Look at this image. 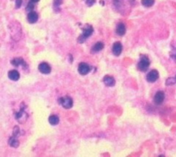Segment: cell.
I'll return each instance as SVG.
<instances>
[{"instance_id": "7c38bea8", "label": "cell", "mask_w": 176, "mask_h": 157, "mask_svg": "<svg viewBox=\"0 0 176 157\" xmlns=\"http://www.w3.org/2000/svg\"><path fill=\"white\" fill-rule=\"evenodd\" d=\"M116 33L119 36L124 35L125 34V26L123 23H119L116 27Z\"/></svg>"}, {"instance_id": "7402d4cb", "label": "cell", "mask_w": 176, "mask_h": 157, "mask_svg": "<svg viewBox=\"0 0 176 157\" xmlns=\"http://www.w3.org/2000/svg\"><path fill=\"white\" fill-rule=\"evenodd\" d=\"M32 2H34V3H36V2H39L40 0H31Z\"/></svg>"}, {"instance_id": "5b68a950", "label": "cell", "mask_w": 176, "mask_h": 157, "mask_svg": "<svg viewBox=\"0 0 176 157\" xmlns=\"http://www.w3.org/2000/svg\"><path fill=\"white\" fill-rule=\"evenodd\" d=\"M89 71H90V67L86 63H81L78 65V72L81 75H83V76L87 75Z\"/></svg>"}, {"instance_id": "e0dca14e", "label": "cell", "mask_w": 176, "mask_h": 157, "mask_svg": "<svg viewBox=\"0 0 176 157\" xmlns=\"http://www.w3.org/2000/svg\"><path fill=\"white\" fill-rule=\"evenodd\" d=\"M23 60L22 59H15L14 60L11 61V64L15 66H19L21 65H24V62H23Z\"/></svg>"}, {"instance_id": "9a60e30c", "label": "cell", "mask_w": 176, "mask_h": 157, "mask_svg": "<svg viewBox=\"0 0 176 157\" xmlns=\"http://www.w3.org/2000/svg\"><path fill=\"white\" fill-rule=\"evenodd\" d=\"M9 143H10V145H11V147H15V148L18 147V145H19V142L17 140V138H16L15 136H12V137L10 138Z\"/></svg>"}, {"instance_id": "9c48e42d", "label": "cell", "mask_w": 176, "mask_h": 157, "mask_svg": "<svg viewBox=\"0 0 176 157\" xmlns=\"http://www.w3.org/2000/svg\"><path fill=\"white\" fill-rule=\"evenodd\" d=\"M103 82H104L105 85L107 86V87H113V86L115 85V79H114L113 77L106 76V77L103 78Z\"/></svg>"}, {"instance_id": "2e32d148", "label": "cell", "mask_w": 176, "mask_h": 157, "mask_svg": "<svg viewBox=\"0 0 176 157\" xmlns=\"http://www.w3.org/2000/svg\"><path fill=\"white\" fill-rule=\"evenodd\" d=\"M155 0H142V5L145 7H150L154 5Z\"/></svg>"}, {"instance_id": "5bb4252c", "label": "cell", "mask_w": 176, "mask_h": 157, "mask_svg": "<svg viewBox=\"0 0 176 157\" xmlns=\"http://www.w3.org/2000/svg\"><path fill=\"white\" fill-rule=\"evenodd\" d=\"M48 121H49V123H50L52 125H56V124H59V117H58L57 115H51V116L49 117V118H48Z\"/></svg>"}, {"instance_id": "3957f363", "label": "cell", "mask_w": 176, "mask_h": 157, "mask_svg": "<svg viewBox=\"0 0 176 157\" xmlns=\"http://www.w3.org/2000/svg\"><path fill=\"white\" fill-rule=\"evenodd\" d=\"M59 104H60L63 107H65V109H69V108L72 107V106H73V100H72V99H71V97H69V96H65V97L60 98V99L59 100Z\"/></svg>"}, {"instance_id": "6da1fadb", "label": "cell", "mask_w": 176, "mask_h": 157, "mask_svg": "<svg viewBox=\"0 0 176 157\" xmlns=\"http://www.w3.org/2000/svg\"><path fill=\"white\" fill-rule=\"evenodd\" d=\"M93 33V28L91 25L89 24H86L83 28V35L78 38V42L79 43H83L88 37H89Z\"/></svg>"}, {"instance_id": "4fadbf2b", "label": "cell", "mask_w": 176, "mask_h": 157, "mask_svg": "<svg viewBox=\"0 0 176 157\" xmlns=\"http://www.w3.org/2000/svg\"><path fill=\"white\" fill-rule=\"evenodd\" d=\"M104 47V44L102 42H97L95 43L93 47H92V53H98L100 51H101Z\"/></svg>"}, {"instance_id": "8fae6325", "label": "cell", "mask_w": 176, "mask_h": 157, "mask_svg": "<svg viewBox=\"0 0 176 157\" xmlns=\"http://www.w3.org/2000/svg\"><path fill=\"white\" fill-rule=\"evenodd\" d=\"M8 77L12 81H17L19 78H20V74L16 70H13V71H9L8 73Z\"/></svg>"}, {"instance_id": "ba28073f", "label": "cell", "mask_w": 176, "mask_h": 157, "mask_svg": "<svg viewBox=\"0 0 176 157\" xmlns=\"http://www.w3.org/2000/svg\"><path fill=\"white\" fill-rule=\"evenodd\" d=\"M164 97H165V95H164V93H163V92H161V91L157 92V93L155 94V97H154V101H155V103L157 104V105L161 104V103L163 102V100H164Z\"/></svg>"}, {"instance_id": "ac0fdd59", "label": "cell", "mask_w": 176, "mask_h": 157, "mask_svg": "<svg viewBox=\"0 0 176 157\" xmlns=\"http://www.w3.org/2000/svg\"><path fill=\"white\" fill-rule=\"evenodd\" d=\"M174 83H176V77H169L166 82L167 85H172Z\"/></svg>"}, {"instance_id": "8992f818", "label": "cell", "mask_w": 176, "mask_h": 157, "mask_svg": "<svg viewBox=\"0 0 176 157\" xmlns=\"http://www.w3.org/2000/svg\"><path fill=\"white\" fill-rule=\"evenodd\" d=\"M39 71L43 74H49L51 72V67L47 63H41L39 65Z\"/></svg>"}, {"instance_id": "52a82bcc", "label": "cell", "mask_w": 176, "mask_h": 157, "mask_svg": "<svg viewBox=\"0 0 176 157\" xmlns=\"http://www.w3.org/2000/svg\"><path fill=\"white\" fill-rule=\"evenodd\" d=\"M112 51H113V53L115 56L120 55V53L122 52V45H121V43L120 42H115L113 44V46Z\"/></svg>"}, {"instance_id": "277c9868", "label": "cell", "mask_w": 176, "mask_h": 157, "mask_svg": "<svg viewBox=\"0 0 176 157\" xmlns=\"http://www.w3.org/2000/svg\"><path fill=\"white\" fill-rule=\"evenodd\" d=\"M159 77V74H158V71H155V70H152L151 71H149L146 77L147 78V81L149 82H155Z\"/></svg>"}, {"instance_id": "30bf717a", "label": "cell", "mask_w": 176, "mask_h": 157, "mask_svg": "<svg viewBox=\"0 0 176 157\" xmlns=\"http://www.w3.org/2000/svg\"><path fill=\"white\" fill-rule=\"evenodd\" d=\"M38 20V14L35 11H30L28 14V21L29 23H35Z\"/></svg>"}, {"instance_id": "ffe728a7", "label": "cell", "mask_w": 176, "mask_h": 157, "mask_svg": "<svg viewBox=\"0 0 176 157\" xmlns=\"http://www.w3.org/2000/svg\"><path fill=\"white\" fill-rule=\"evenodd\" d=\"M33 3H34V2H32V1H31V2H30V3L29 4V5L27 6V10H28V11H31V10H32V9L34 8Z\"/></svg>"}, {"instance_id": "44dd1931", "label": "cell", "mask_w": 176, "mask_h": 157, "mask_svg": "<svg viewBox=\"0 0 176 157\" xmlns=\"http://www.w3.org/2000/svg\"><path fill=\"white\" fill-rule=\"evenodd\" d=\"M95 3V0H87V5H92Z\"/></svg>"}, {"instance_id": "d6986e66", "label": "cell", "mask_w": 176, "mask_h": 157, "mask_svg": "<svg viewBox=\"0 0 176 157\" xmlns=\"http://www.w3.org/2000/svg\"><path fill=\"white\" fill-rule=\"evenodd\" d=\"M22 3H23V0H16V7L19 8L22 5Z\"/></svg>"}, {"instance_id": "7a4b0ae2", "label": "cell", "mask_w": 176, "mask_h": 157, "mask_svg": "<svg viewBox=\"0 0 176 157\" xmlns=\"http://www.w3.org/2000/svg\"><path fill=\"white\" fill-rule=\"evenodd\" d=\"M149 66V59L146 56H142L140 59V61L137 65L138 70H140L141 71H147Z\"/></svg>"}]
</instances>
